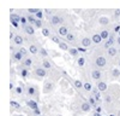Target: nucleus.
<instances>
[{
  "instance_id": "nucleus-1",
  "label": "nucleus",
  "mask_w": 120,
  "mask_h": 116,
  "mask_svg": "<svg viewBox=\"0 0 120 116\" xmlns=\"http://www.w3.org/2000/svg\"><path fill=\"white\" fill-rule=\"evenodd\" d=\"M96 65L97 66H105L106 65V58L105 57H98L97 59H96Z\"/></svg>"
},
{
  "instance_id": "nucleus-2",
  "label": "nucleus",
  "mask_w": 120,
  "mask_h": 116,
  "mask_svg": "<svg viewBox=\"0 0 120 116\" xmlns=\"http://www.w3.org/2000/svg\"><path fill=\"white\" fill-rule=\"evenodd\" d=\"M97 90L101 91V92H105L107 90V83L106 82H102V81L97 82Z\"/></svg>"
},
{
  "instance_id": "nucleus-3",
  "label": "nucleus",
  "mask_w": 120,
  "mask_h": 116,
  "mask_svg": "<svg viewBox=\"0 0 120 116\" xmlns=\"http://www.w3.org/2000/svg\"><path fill=\"white\" fill-rule=\"evenodd\" d=\"M91 106H93V105L90 104L89 102H88V103L85 102V103H83V104H82V106H81V108H82V110H83V111L88 112V111H90V109H91Z\"/></svg>"
},
{
  "instance_id": "nucleus-4",
  "label": "nucleus",
  "mask_w": 120,
  "mask_h": 116,
  "mask_svg": "<svg viewBox=\"0 0 120 116\" xmlns=\"http://www.w3.org/2000/svg\"><path fill=\"white\" fill-rule=\"evenodd\" d=\"M35 73H36V75H38V76H41V77L46 76V70L43 69V68H37V69L35 70Z\"/></svg>"
},
{
  "instance_id": "nucleus-5",
  "label": "nucleus",
  "mask_w": 120,
  "mask_h": 116,
  "mask_svg": "<svg viewBox=\"0 0 120 116\" xmlns=\"http://www.w3.org/2000/svg\"><path fill=\"white\" fill-rule=\"evenodd\" d=\"M91 76H93L94 80H100V77H101V73H100V70H93Z\"/></svg>"
},
{
  "instance_id": "nucleus-6",
  "label": "nucleus",
  "mask_w": 120,
  "mask_h": 116,
  "mask_svg": "<svg viewBox=\"0 0 120 116\" xmlns=\"http://www.w3.org/2000/svg\"><path fill=\"white\" fill-rule=\"evenodd\" d=\"M91 40H93L95 44H100V42H101V40H102V36H101V35H98V34H95V35L93 36Z\"/></svg>"
},
{
  "instance_id": "nucleus-7",
  "label": "nucleus",
  "mask_w": 120,
  "mask_h": 116,
  "mask_svg": "<svg viewBox=\"0 0 120 116\" xmlns=\"http://www.w3.org/2000/svg\"><path fill=\"white\" fill-rule=\"evenodd\" d=\"M58 32H59V34H60V35H65V36L68 34V33H67V28H66V27H60Z\"/></svg>"
},
{
  "instance_id": "nucleus-8",
  "label": "nucleus",
  "mask_w": 120,
  "mask_h": 116,
  "mask_svg": "<svg viewBox=\"0 0 120 116\" xmlns=\"http://www.w3.org/2000/svg\"><path fill=\"white\" fill-rule=\"evenodd\" d=\"M90 44H91V40H90V39H88V37H85V39H83V40H82V45H83L84 47L90 46Z\"/></svg>"
},
{
  "instance_id": "nucleus-9",
  "label": "nucleus",
  "mask_w": 120,
  "mask_h": 116,
  "mask_svg": "<svg viewBox=\"0 0 120 116\" xmlns=\"http://www.w3.org/2000/svg\"><path fill=\"white\" fill-rule=\"evenodd\" d=\"M75 86H76V88H82V87L84 86V83H82L81 80H75Z\"/></svg>"
},
{
  "instance_id": "nucleus-10",
  "label": "nucleus",
  "mask_w": 120,
  "mask_h": 116,
  "mask_svg": "<svg viewBox=\"0 0 120 116\" xmlns=\"http://www.w3.org/2000/svg\"><path fill=\"white\" fill-rule=\"evenodd\" d=\"M60 22H61V19H60L58 16H53V17H52V23H53V24H59Z\"/></svg>"
},
{
  "instance_id": "nucleus-11",
  "label": "nucleus",
  "mask_w": 120,
  "mask_h": 116,
  "mask_svg": "<svg viewBox=\"0 0 120 116\" xmlns=\"http://www.w3.org/2000/svg\"><path fill=\"white\" fill-rule=\"evenodd\" d=\"M108 54L112 56V57L115 56V54H116V50H115L114 47H109V48H108Z\"/></svg>"
},
{
  "instance_id": "nucleus-12",
  "label": "nucleus",
  "mask_w": 120,
  "mask_h": 116,
  "mask_svg": "<svg viewBox=\"0 0 120 116\" xmlns=\"http://www.w3.org/2000/svg\"><path fill=\"white\" fill-rule=\"evenodd\" d=\"M28 105H29L31 109H34V110L37 109V104H36L35 102H33V100H29V102H28Z\"/></svg>"
},
{
  "instance_id": "nucleus-13",
  "label": "nucleus",
  "mask_w": 120,
  "mask_h": 116,
  "mask_svg": "<svg viewBox=\"0 0 120 116\" xmlns=\"http://www.w3.org/2000/svg\"><path fill=\"white\" fill-rule=\"evenodd\" d=\"M93 93H94L95 99L98 102V100H100V97H101V95H100V91H97V90H93Z\"/></svg>"
},
{
  "instance_id": "nucleus-14",
  "label": "nucleus",
  "mask_w": 120,
  "mask_h": 116,
  "mask_svg": "<svg viewBox=\"0 0 120 116\" xmlns=\"http://www.w3.org/2000/svg\"><path fill=\"white\" fill-rule=\"evenodd\" d=\"M83 87H84V90H85V91H93V86L90 85L89 82H85Z\"/></svg>"
},
{
  "instance_id": "nucleus-15",
  "label": "nucleus",
  "mask_w": 120,
  "mask_h": 116,
  "mask_svg": "<svg viewBox=\"0 0 120 116\" xmlns=\"http://www.w3.org/2000/svg\"><path fill=\"white\" fill-rule=\"evenodd\" d=\"M15 42H16L17 45H21V44L23 42V37H22V36H16V37H15Z\"/></svg>"
},
{
  "instance_id": "nucleus-16",
  "label": "nucleus",
  "mask_w": 120,
  "mask_h": 116,
  "mask_svg": "<svg viewBox=\"0 0 120 116\" xmlns=\"http://www.w3.org/2000/svg\"><path fill=\"white\" fill-rule=\"evenodd\" d=\"M113 41H114V40H113V37H109V40L105 44V46H106L107 48H109V47H111V46L113 45Z\"/></svg>"
},
{
  "instance_id": "nucleus-17",
  "label": "nucleus",
  "mask_w": 120,
  "mask_h": 116,
  "mask_svg": "<svg viewBox=\"0 0 120 116\" xmlns=\"http://www.w3.org/2000/svg\"><path fill=\"white\" fill-rule=\"evenodd\" d=\"M98 21H100V23H101V24H107V23L109 22L107 17H101V18L98 19Z\"/></svg>"
},
{
  "instance_id": "nucleus-18",
  "label": "nucleus",
  "mask_w": 120,
  "mask_h": 116,
  "mask_svg": "<svg viewBox=\"0 0 120 116\" xmlns=\"http://www.w3.org/2000/svg\"><path fill=\"white\" fill-rule=\"evenodd\" d=\"M112 75H113L114 77H119V76H120V70H119V69H113Z\"/></svg>"
},
{
  "instance_id": "nucleus-19",
  "label": "nucleus",
  "mask_w": 120,
  "mask_h": 116,
  "mask_svg": "<svg viewBox=\"0 0 120 116\" xmlns=\"http://www.w3.org/2000/svg\"><path fill=\"white\" fill-rule=\"evenodd\" d=\"M25 32L28 33V34H34V28L33 27H25Z\"/></svg>"
},
{
  "instance_id": "nucleus-20",
  "label": "nucleus",
  "mask_w": 120,
  "mask_h": 116,
  "mask_svg": "<svg viewBox=\"0 0 120 116\" xmlns=\"http://www.w3.org/2000/svg\"><path fill=\"white\" fill-rule=\"evenodd\" d=\"M28 94L29 95H34L35 94V88H34V87H29V88H28Z\"/></svg>"
},
{
  "instance_id": "nucleus-21",
  "label": "nucleus",
  "mask_w": 120,
  "mask_h": 116,
  "mask_svg": "<svg viewBox=\"0 0 120 116\" xmlns=\"http://www.w3.org/2000/svg\"><path fill=\"white\" fill-rule=\"evenodd\" d=\"M96 102H97V100L95 99V97H91V98H89V103L91 104L93 106H95V105H96Z\"/></svg>"
},
{
  "instance_id": "nucleus-22",
  "label": "nucleus",
  "mask_w": 120,
  "mask_h": 116,
  "mask_svg": "<svg viewBox=\"0 0 120 116\" xmlns=\"http://www.w3.org/2000/svg\"><path fill=\"white\" fill-rule=\"evenodd\" d=\"M102 36V39H108V30H103L101 32V34H100Z\"/></svg>"
},
{
  "instance_id": "nucleus-23",
  "label": "nucleus",
  "mask_w": 120,
  "mask_h": 116,
  "mask_svg": "<svg viewBox=\"0 0 120 116\" xmlns=\"http://www.w3.org/2000/svg\"><path fill=\"white\" fill-rule=\"evenodd\" d=\"M22 57H23V54H22L21 52H17V53L15 54V58H16L17 61H21V59H22Z\"/></svg>"
},
{
  "instance_id": "nucleus-24",
  "label": "nucleus",
  "mask_w": 120,
  "mask_h": 116,
  "mask_svg": "<svg viewBox=\"0 0 120 116\" xmlns=\"http://www.w3.org/2000/svg\"><path fill=\"white\" fill-rule=\"evenodd\" d=\"M11 19L15 22H18V21H21V18H19L17 15H11Z\"/></svg>"
},
{
  "instance_id": "nucleus-25",
  "label": "nucleus",
  "mask_w": 120,
  "mask_h": 116,
  "mask_svg": "<svg viewBox=\"0 0 120 116\" xmlns=\"http://www.w3.org/2000/svg\"><path fill=\"white\" fill-rule=\"evenodd\" d=\"M29 50H30V52H31V53H36V52H37V48H36V46H34V45L30 46Z\"/></svg>"
},
{
  "instance_id": "nucleus-26",
  "label": "nucleus",
  "mask_w": 120,
  "mask_h": 116,
  "mask_svg": "<svg viewBox=\"0 0 120 116\" xmlns=\"http://www.w3.org/2000/svg\"><path fill=\"white\" fill-rule=\"evenodd\" d=\"M59 46H60V48H63V50H68L67 45H66V44H64V42H59Z\"/></svg>"
},
{
  "instance_id": "nucleus-27",
  "label": "nucleus",
  "mask_w": 120,
  "mask_h": 116,
  "mask_svg": "<svg viewBox=\"0 0 120 116\" xmlns=\"http://www.w3.org/2000/svg\"><path fill=\"white\" fill-rule=\"evenodd\" d=\"M84 62H85V59H84V58H79V59H78V65L79 66H83V64H84Z\"/></svg>"
},
{
  "instance_id": "nucleus-28",
  "label": "nucleus",
  "mask_w": 120,
  "mask_h": 116,
  "mask_svg": "<svg viewBox=\"0 0 120 116\" xmlns=\"http://www.w3.org/2000/svg\"><path fill=\"white\" fill-rule=\"evenodd\" d=\"M42 34L45 36H49V30H48V29H46V28H43L42 29Z\"/></svg>"
},
{
  "instance_id": "nucleus-29",
  "label": "nucleus",
  "mask_w": 120,
  "mask_h": 116,
  "mask_svg": "<svg viewBox=\"0 0 120 116\" xmlns=\"http://www.w3.org/2000/svg\"><path fill=\"white\" fill-rule=\"evenodd\" d=\"M78 52V50H76V48H70V53H71L72 56H76Z\"/></svg>"
},
{
  "instance_id": "nucleus-30",
  "label": "nucleus",
  "mask_w": 120,
  "mask_h": 116,
  "mask_svg": "<svg viewBox=\"0 0 120 116\" xmlns=\"http://www.w3.org/2000/svg\"><path fill=\"white\" fill-rule=\"evenodd\" d=\"M66 37H67V40H68V41H72L73 39H75V36H73L72 34H67V35H66Z\"/></svg>"
},
{
  "instance_id": "nucleus-31",
  "label": "nucleus",
  "mask_w": 120,
  "mask_h": 116,
  "mask_svg": "<svg viewBox=\"0 0 120 116\" xmlns=\"http://www.w3.org/2000/svg\"><path fill=\"white\" fill-rule=\"evenodd\" d=\"M31 59H29V58H28V59H25V62H24V64L26 65V66H30V65H31Z\"/></svg>"
},
{
  "instance_id": "nucleus-32",
  "label": "nucleus",
  "mask_w": 120,
  "mask_h": 116,
  "mask_svg": "<svg viewBox=\"0 0 120 116\" xmlns=\"http://www.w3.org/2000/svg\"><path fill=\"white\" fill-rule=\"evenodd\" d=\"M43 66L46 68V69H48V68H51V63L47 62V61H45V62H43Z\"/></svg>"
},
{
  "instance_id": "nucleus-33",
  "label": "nucleus",
  "mask_w": 120,
  "mask_h": 116,
  "mask_svg": "<svg viewBox=\"0 0 120 116\" xmlns=\"http://www.w3.org/2000/svg\"><path fill=\"white\" fill-rule=\"evenodd\" d=\"M49 88H52V85H51V83H46L45 91H46V92H48V91H49Z\"/></svg>"
},
{
  "instance_id": "nucleus-34",
  "label": "nucleus",
  "mask_w": 120,
  "mask_h": 116,
  "mask_svg": "<svg viewBox=\"0 0 120 116\" xmlns=\"http://www.w3.org/2000/svg\"><path fill=\"white\" fill-rule=\"evenodd\" d=\"M28 19H29V22H31V23H35V22H36V19L34 18V16H29Z\"/></svg>"
},
{
  "instance_id": "nucleus-35",
  "label": "nucleus",
  "mask_w": 120,
  "mask_h": 116,
  "mask_svg": "<svg viewBox=\"0 0 120 116\" xmlns=\"http://www.w3.org/2000/svg\"><path fill=\"white\" fill-rule=\"evenodd\" d=\"M16 92H17L18 94H21V93L23 92V90H22V87H17V88H16Z\"/></svg>"
},
{
  "instance_id": "nucleus-36",
  "label": "nucleus",
  "mask_w": 120,
  "mask_h": 116,
  "mask_svg": "<svg viewBox=\"0 0 120 116\" xmlns=\"http://www.w3.org/2000/svg\"><path fill=\"white\" fill-rule=\"evenodd\" d=\"M11 105H12V106H15V108H17V109L19 108V104H18V103H16V102H11Z\"/></svg>"
},
{
  "instance_id": "nucleus-37",
  "label": "nucleus",
  "mask_w": 120,
  "mask_h": 116,
  "mask_svg": "<svg viewBox=\"0 0 120 116\" xmlns=\"http://www.w3.org/2000/svg\"><path fill=\"white\" fill-rule=\"evenodd\" d=\"M36 17H37V18H40V19H41V18H42V12H41V11H38V12H36Z\"/></svg>"
},
{
  "instance_id": "nucleus-38",
  "label": "nucleus",
  "mask_w": 120,
  "mask_h": 116,
  "mask_svg": "<svg viewBox=\"0 0 120 116\" xmlns=\"http://www.w3.org/2000/svg\"><path fill=\"white\" fill-rule=\"evenodd\" d=\"M29 12H31V13H36V12H38V10H37V8H30V10H29Z\"/></svg>"
},
{
  "instance_id": "nucleus-39",
  "label": "nucleus",
  "mask_w": 120,
  "mask_h": 116,
  "mask_svg": "<svg viewBox=\"0 0 120 116\" xmlns=\"http://www.w3.org/2000/svg\"><path fill=\"white\" fill-rule=\"evenodd\" d=\"M52 40L54 41V42H56V44H59L60 41H59V39L56 37V36H52Z\"/></svg>"
},
{
  "instance_id": "nucleus-40",
  "label": "nucleus",
  "mask_w": 120,
  "mask_h": 116,
  "mask_svg": "<svg viewBox=\"0 0 120 116\" xmlns=\"http://www.w3.org/2000/svg\"><path fill=\"white\" fill-rule=\"evenodd\" d=\"M19 52H21V53H22V54L24 56V54L26 53V50H25V48H23V47H22V48H21V50H19Z\"/></svg>"
},
{
  "instance_id": "nucleus-41",
  "label": "nucleus",
  "mask_w": 120,
  "mask_h": 116,
  "mask_svg": "<svg viewBox=\"0 0 120 116\" xmlns=\"http://www.w3.org/2000/svg\"><path fill=\"white\" fill-rule=\"evenodd\" d=\"M35 24H36V27H38V28H40V27H41V21H38V19H37V21L35 22Z\"/></svg>"
},
{
  "instance_id": "nucleus-42",
  "label": "nucleus",
  "mask_w": 120,
  "mask_h": 116,
  "mask_svg": "<svg viewBox=\"0 0 120 116\" xmlns=\"http://www.w3.org/2000/svg\"><path fill=\"white\" fill-rule=\"evenodd\" d=\"M114 32H116V33H119V32H120V27H119V25H116V27L114 28Z\"/></svg>"
},
{
  "instance_id": "nucleus-43",
  "label": "nucleus",
  "mask_w": 120,
  "mask_h": 116,
  "mask_svg": "<svg viewBox=\"0 0 120 116\" xmlns=\"http://www.w3.org/2000/svg\"><path fill=\"white\" fill-rule=\"evenodd\" d=\"M78 51H79V52H86V51H85V48H83V47H79V48H78Z\"/></svg>"
},
{
  "instance_id": "nucleus-44",
  "label": "nucleus",
  "mask_w": 120,
  "mask_h": 116,
  "mask_svg": "<svg viewBox=\"0 0 120 116\" xmlns=\"http://www.w3.org/2000/svg\"><path fill=\"white\" fill-rule=\"evenodd\" d=\"M106 102H107V103L111 102V97H109V95H107V97H106Z\"/></svg>"
},
{
  "instance_id": "nucleus-45",
  "label": "nucleus",
  "mask_w": 120,
  "mask_h": 116,
  "mask_svg": "<svg viewBox=\"0 0 120 116\" xmlns=\"http://www.w3.org/2000/svg\"><path fill=\"white\" fill-rule=\"evenodd\" d=\"M41 53H42L43 56H47V52H46V50H43V48L41 50Z\"/></svg>"
},
{
  "instance_id": "nucleus-46",
  "label": "nucleus",
  "mask_w": 120,
  "mask_h": 116,
  "mask_svg": "<svg viewBox=\"0 0 120 116\" xmlns=\"http://www.w3.org/2000/svg\"><path fill=\"white\" fill-rule=\"evenodd\" d=\"M96 112H101V108L100 106H96Z\"/></svg>"
},
{
  "instance_id": "nucleus-47",
  "label": "nucleus",
  "mask_w": 120,
  "mask_h": 116,
  "mask_svg": "<svg viewBox=\"0 0 120 116\" xmlns=\"http://www.w3.org/2000/svg\"><path fill=\"white\" fill-rule=\"evenodd\" d=\"M25 21H26V19H25V18H24V17H22V18H21V22H22V23H23V24H24V23H25Z\"/></svg>"
},
{
  "instance_id": "nucleus-48",
  "label": "nucleus",
  "mask_w": 120,
  "mask_h": 116,
  "mask_svg": "<svg viewBox=\"0 0 120 116\" xmlns=\"http://www.w3.org/2000/svg\"><path fill=\"white\" fill-rule=\"evenodd\" d=\"M12 24H13L15 27H18V23H17V22H15V21H12Z\"/></svg>"
},
{
  "instance_id": "nucleus-49",
  "label": "nucleus",
  "mask_w": 120,
  "mask_h": 116,
  "mask_svg": "<svg viewBox=\"0 0 120 116\" xmlns=\"http://www.w3.org/2000/svg\"><path fill=\"white\" fill-rule=\"evenodd\" d=\"M22 75H23V76H26V70H23V71H22Z\"/></svg>"
},
{
  "instance_id": "nucleus-50",
  "label": "nucleus",
  "mask_w": 120,
  "mask_h": 116,
  "mask_svg": "<svg viewBox=\"0 0 120 116\" xmlns=\"http://www.w3.org/2000/svg\"><path fill=\"white\" fill-rule=\"evenodd\" d=\"M94 116H101V114H100V112H95Z\"/></svg>"
},
{
  "instance_id": "nucleus-51",
  "label": "nucleus",
  "mask_w": 120,
  "mask_h": 116,
  "mask_svg": "<svg viewBox=\"0 0 120 116\" xmlns=\"http://www.w3.org/2000/svg\"><path fill=\"white\" fill-rule=\"evenodd\" d=\"M34 111H35V114H37V115L40 114V110H38V109H36V110H34Z\"/></svg>"
},
{
  "instance_id": "nucleus-52",
  "label": "nucleus",
  "mask_w": 120,
  "mask_h": 116,
  "mask_svg": "<svg viewBox=\"0 0 120 116\" xmlns=\"http://www.w3.org/2000/svg\"><path fill=\"white\" fill-rule=\"evenodd\" d=\"M119 15H120V11H119V10H118V11L115 12V16H119Z\"/></svg>"
},
{
  "instance_id": "nucleus-53",
  "label": "nucleus",
  "mask_w": 120,
  "mask_h": 116,
  "mask_svg": "<svg viewBox=\"0 0 120 116\" xmlns=\"http://www.w3.org/2000/svg\"><path fill=\"white\" fill-rule=\"evenodd\" d=\"M118 44H119V45H120V37H119V39H118Z\"/></svg>"
},
{
  "instance_id": "nucleus-54",
  "label": "nucleus",
  "mask_w": 120,
  "mask_h": 116,
  "mask_svg": "<svg viewBox=\"0 0 120 116\" xmlns=\"http://www.w3.org/2000/svg\"><path fill=\"white\" fill-rule=\"evenodd\" d=\"M119 65H120V61H119Z\"/></svg>"
},
{
  "instance_id": "nucleus-55",
  "label": "nucleus",
  "mask_w": 120,
  "mask_h": 116,
  "mask_svg": "<svg viewBox=\"0 0 120 116\" xmlns=\"http://www.w3.org/2000/svg\"><path fill=\"white\" fill-rule=\"evenodd\" d=\"M19 116H23V115H19Z\"/></svg>"
},
{
  "instance_id": "nucleus-56",
  "label": "nucleus",
  "mask_w": 120,
  "mask_h": 116,
  "mask_svg": "<svg viewBox=\"0 0 120 116\" xmlns=\"http://www.w3.org/2000/svg\"><path fill=\"white\" fill-rule=\"evenodd\" d=\"M119 34H120V32H119Z\"/></svg>"
}]
</instances>
